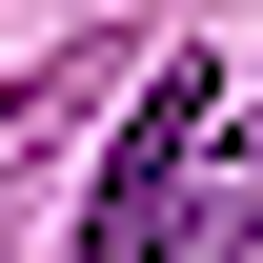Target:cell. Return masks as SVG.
<instances>
[{
  "instance_id": "6da1fadb",
  "label": "cell",
  "mask_w": 263,
  "mask_h": 263,
  "mask_svg": "<svg viewBox=\"0 0 263 263\" xmlns=\"http://www.w3.org/2000/svg\"><path fill=\"white\" fill-rule=\"evenodd\" d=\"M202 122H223V81H202V61H162V81L122 101V142H101V202H81V263H162V243H182Z\"/></svg>"
}]
</instances>
